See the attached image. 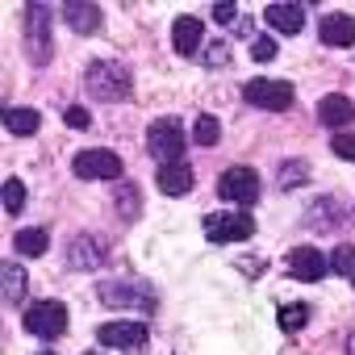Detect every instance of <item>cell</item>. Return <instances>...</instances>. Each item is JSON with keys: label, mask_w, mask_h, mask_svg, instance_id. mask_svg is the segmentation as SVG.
Returning <instances> with one entry per match:
<instances>
[{"label": "cell", "mask_w": 355, "mask_h": 355, "mask_svg": "<svg viewBox=\"0 0 355 355\" xmlns=\"http://www.w3.org/2000/svg\"><path fill=\"white\" fill-rule=\"evenodd\" d=\"M101 259H105V243H101L96 234H80V239L67 247V263H71V268H80V272L101 268Z\"/></svg>", "instance_id": "cell-11"}, {"label": "cell", "mask_w": 355, "mask_h": 355, "mask_svg": "<svg viewBox=\"0 0 355 355\" xmlns=\"http://www.w3.org/2000/svg\"><path fill=\"white\" fill-rule=\"evenodd\" d=\"M305 180H309L305 163H301V159H288L284 171H280V189H297V184H305Z\"/></svg>", "instance_id": "cell-26"}, {"label": "cell", "mask_w": 355, "mask_h": 355, "mask_svg": "<svg viewBox=\"0 0 355 355\" xmlns=\"http://www.w3.org/2000/svg\"><path fill=\"white\" fill-rule=\"evenodd\" d=\"M84 355H92V351H84Z\"/></svg>", "instance_id": "cell-33"}, {"label": "cell", "mask_w": 355, "mask_h": 355, "mask_svg": "<svg viewBox=\"0 0 355 355\" xmlns=\"http://www.w3.org/2000/svg\"><path fill=\"white\" fill-rule=\"evenodd\" d=\"M218 197L230 205H255L259 201V175L251 167H226L218 180Z\"/></svg>", "instance_id": "cell-5"}, {"label": "cell", "mask_w": 355, "mask_h": 355, "mask_svg": "<svg viewBox=\"0 0 355 355\" xmlns=\"http://www.w3.org/2000/svg\"><path fill=\"white\" fill-rule=\"evenodd\" d=\"M251 55H255L259 63H268V59H276V42H272V38H255V46H251Z\"/></svg>", "instance_id": "cell-29"}, {"label": "cell", "mask_w": 355, "mask_h": 355, "mask_svg": "<svg viewBox=\"0 0 355 355\" xmlns=\"http://www.w3.org/2000/svg\"><path fill=\"white\" fill-rule=\"evenodd\" d=\"M318 117H322V125H351V117H355V105L343 96V92H330V96H322L318 101Z\"/></svg>", "instance_id": "cell-13"}, {"label": "cell", "mask_w": 355, "mask_h": 355, "mask_svg": "<svg viewBox=\"0 0 355 355\" xmlns=\"http://www.w3.org/2000/svg\"><path fill=\"white\" fill-rule=\"evenodd\" d=\"M305 322H309V305H284V309H280V330L297 334Z\"/></svg>", "instance_id": "cell-24"}, {"label": "cell", "mask_w": 355, "mask_h": 355, "mask_svg": "<svg viewBox=\"0 0 355 355\" xmlns=\"http://www.w3.org/2000/svg\"><path fill=\"white\" fill-rule=\"evenodd\" d=\"M330 272H334V276H351V272H355V251H351L347 243L334 247V255H330Z\"/></svg>", "instance_id": "cell-25"}, {"label": "cell", "mask_w": 355, "mask_h": 355, "mask_svg": "<svg viewBox=\"0 0 355 355\" xmlns=\"http://www.w3.org/2000/svg\"><path fill=\"white\" fill-rule=\"evenodd\" d=\"M5 125H9V134H34V130L42 125V117H38V109H17V105H9V109H5Z\"/></svg>", "instance_id": "cell-20"}, {"label": "cell", "mask_w": 355, "mask_h": 355, "mask_svg": "<svg viewBox=\"0 0 355 355\" xmlns=\"http://www.w3.org/2000/svg\"><path fill=\"white\" fill-rule=\"evenodd\" d=\"M84 88L96 96V101H125L134 92V76L130 67L121 63H92L88 76H84Z\"/></svg>", "instance_id": "cell-1"}, {"label": "cell", "mask_w": 355, "mask_h": 355, "mask_svg": "<svg viewBox=\"0 0 355 355\" xmlns=\"http://www.w3.org/2000/svg\"><path fill=\"white\" fill-rule=\"evenodd\" d=\"M13 247H17V255H42L46 247H51V239H46V230H21L17 239H13Z\"/></svg>", "instance_id": "cell-22"}, {"label": "cell", "mask_w": 355, "mask_h": 355, "mask_svg": "<svg viewBox=\"0 0 355 355\" xmlns=\"http://www.w3.org/2000/svg\"><path fill=\"white\" fill-rule=\"evenodd\" d=\"M351 284H355V272H351Z\"/></svg>", "instance_id": "cell-32"}, {"label": "cell", "mask_w": 355, "mask_h": 355, "mask_svg": "<svg viewBox=\"0 0 355 355\" xmlns=\"http://www.w3.org/2000/svg\"><path fill=\"white\" fill-rule=\"evenodd\" d=\"M218 138H222V125H218V117L201 113V117H197V125H193V142H201V146H218Z\"/></svg>", "instance_id": "cell-23"}, {"label": "cell", "mask_w": 355, "mask_h": 355, "mask_svg": "<svg viewBox=\"0 0 355 355\" xmlns=\"http://www.w3.org/2000/svg\"><path fill=\"white\" fill-rule=\"evenodd\" d=\"M330 272V259L322 255V251H313V247H297L293 255H288V276L293 280H322Z\"/></svg>", "instance_id": "cell-9"}, {"label": "cell", "mask_w": 355, "mask_h": 355, "mask_svg": "<svg viewBox=\"0 0 355 355\" xmlns=\"http://www.w3.org/2000/svg\"><path fill=\"white\" fill-rule=\"evenodd\" d=\"M330 146H334V155L355 159V134H334V138H330Z\"/></svg>", "instance_id": "cell-28"}, {"label": "cell", "mask_w": 355, "mask_h": 355, "mask_svg": "<svg viewBox=\"0 0 355 355\" xmlns=\"http://www.w3.org/2000/svg\"><path fill=\"white\" fill-rule=\"evenodd\" d=\"M26 21H30V55H34V63H46V59H51V42H46V9H42V5H30Z\"/></svg>", "instance_id": "cell-12"}, {"label": "cell", "mask_w": 355, "mask_h": 355, "mask_svg": "<svg viewBox=\"0 0 355 355\" xmlns=\"http://www.w3.org/2000/svg\"><path fill=\"white\" fill-rule=\"evenodd\" d=\"M205 234H209V243H243L255 234V222L243 209H222V214L205 218Z\"/></svg>", "instance_id": "cell-3"}, {"label": "cell", "mask_w": 355, "mask_h": 355, "mask_svg": "<svg viewBox=\"0 0 355 355\" xmlns=\"http://www.w3.org/2000/svg\"><path fill=\"white\" fill-rule=\"evenodd\" d=\"M193 167L189 163H167V167H159V189L167 193V197H184L189 189H193Z\"/></svg>", "instance_id": "cell-14"}, {"label": "cell", "mask_w": 355, "mask_h": 355, "mask_svg": "<svg viewBox=\"0 0 355 355\" xmlns=\"http://www.w3.org/2000/svg\"><path fill=\"white\" fill-rule=\"evenodd\" d=\"M63 17H67V26L76 30V34H96L101 30V9L96 5H84V0H71V5H63Z\"/></svg>", "instance_id": "cell-15"}, {"label": "cell", "mask_w": 355, "mask_h": 355, "mask_svg": "<svg viewBox=\"0 0 355 355\" xmlns=\"http://www.w3.org/2000/svg\"><path fill=\"white\" fill-rule=\"evenodd\" d=\"M243 96L255 105V109H268V113H284L293 105V84L284 80H251L243 88Z\"/></svg>", "instance_id": "cell-7"}, {"label": "cell", "mask_w": 355, "mask_h": 355, "mask_svg": "<svg viewBox=\"0 0 355 355\" xmlns=\"http://www.w3.org/2000/svg\"><path fill=\"white\" fill-rule=\"evenodd\" d=\"M96 334H101V347H142L146 343L142 322H105Z\"/></svg>", "instance_id": "cell-10"}, {"label": "cell", "mask_w": 355, "mask_h": 355, "mask_svg": "<svg viewBox=\"0 0 355 355\" xmlns=\"http://www.w3.org/2000/svg\"><path fill=\"white\" fill-rule=\"evenodd\" d=\"M63 121L67 125H76V130H84L92 117H88V109H80V105H71V109H63Z\"/></svg>", "instance_id": "cell-30"}, {"label": "cell", "mask_w": 355, "mask_h": 355, "mask_svg": "<svg viewBox=\"0 0 355 355\" xmlns=\"http://www.w3.org/2000/svg\"><path fill=\"white\" fill-rule=\"evenodd\" d=\"M71 171L80 180H121V159L113 150H80L71 159Z\"/></svg>", "instance_id": "cell-6"}, {"label": "cell", "mask_w": 355, "mask_h": 355, "mask_svg": "<svg viewBox=\"0 0 355 355\" xmlns=\"http://www.w3.org/2000/svg\"><path fill=\"white\" fill-rule=\"evenodd\" d=\"M318 30H322V42L326 46H351L355 42V21L343 17V13H326Z\"/></svg>", "instance_id": "cell-17"}, {"label": "cell", "mask_w": 355, "mask_h": 355, "mask_svg": "<svg viewBox=\"0 0 355 355\" xmlns=\"http://www.w3.org/2000/svg\"><path fill=\"white\" fill-rule=\"evenodd\" d=\"M263 17H268V26L280 30V34H301V26H305V9H301V5H268Z\"/></svg>", "instance_id": "cell-16"}, {"label": "cell", "mask_w": 355, "mask_h": 355, "mask_svg": "<svg viewBox=\"0 0 355 355\" xmlns=\"http://www.w3.org/2000/svg\"><path fill=\"white\" fill-rule=\"evenodd\" d=\"M201 21L197 17H175V26H171V42H175V51L180 55H197L201 51Z\"/></svg>", "instance_id": "cell-18"}, {"label": "cell", "mask_w": 355, "mask_h": 355, "mask_svg": "<svg viewBox=\"0 0 355 355\" xmlns=\"http://www.w3.org/2000/svg\"><path fill=\"white\" fill-rule=\"evenodd\" d=\"M26 330L38 338H63L67 330V305L63 301H34L26 309Z\"/></svg>", "instance_id": "cell-4"}, {"label": "cell", "mask_w": 355, "mask_h": 355, "mask_svg": "<svg viewBox=\"0 0 355 355\" xmlns=\"http://www.w3.org/2000/svg\"><path fill=\"white\" fill-rule=\"evenodd\" d=\"M101 301L105 305H142V309H155V293L146 284H130V280H105L101 284Z\"/></svg>", "instance_id": "cell-8"}, {"label": "cell", "mask_w": 355, "mask_h": 355, "mask_svg": "<svg viewBox=\"0 0 355 355\" xmlns=\"http://www.w3.org/2000/svg\"><path fill=\"white\" fill-rule=\"evenodd\" d=\"M117 214H121V222H134L138 214H142V193H138V184H117Z\"/></svg>", "instance_id": "cell-21"}, {"label": "cell", "mask_w": 355, "mask_h": 355, "mask_svg": "<svg viewBox=\"0 0 355 355\" xmlns=\"http://www.w3.org/2000/svg\"><path fill=\"white\" fill-rule=\"evenodd\" d=\"M21 205H26V184L21 180H5V209L21 214Z\"/></svg>", "instance_id": "cell-27"}, {"label": "cell", "mask_w": 355, "mask_h": 355, "mask_svg": "<svg viewBox=\"0 0 355 355\" xmlns=\"http://www.w3.org/2000/svg\"><path fill=\"white\" fill-rule=\"evenodd\" d=\"M234 17H239V9H234V5H218V9H214V21H222V26H230Z\"/></svg>", "instance_id": "cell-31"}, {"label": "cell", "mask_w": 355, "mask_h": 355, "mask_svg": "<svg viewBox=\"0 0 355 355\" xmlns=\"http://www.w3.org/2000/svg\"><path fill=\"white\" fill-rule=\"evenodd\" d=\"M146 146H150V155L167 167V163H180V150H184V130H180V121L175 117H159L155 125H150V134H146Z\"/></svg>", "instance_id": "cell-2"}, {"label": "cell", "mask_w": 355, "mask_h": 355, "mask_svg": "<svg viewBox=\"0 0 355 355\" xmlns=\"http://www.w3.org/2000/svg\"><path fill=\"white\" fill-rule=\"evenodd\" d=\"M42 355H51V351H42Z\"/></svg>", "instance_id": "cell-34"}, {"label": "cell", "mask_w": 355, "mask_h": 355, "mask_svg": "<svg viewBox=\"0 0 355 355\" xmlns=\"http://www.w3.org/2000/svg\"><path fill=\"white\" fill-rule=\"evenodd\" d=\"M0 280H5V305H21L26 301V268L17 263H0Z\"/></svg>", "instance_id": "cell-19"}]
</instances>
